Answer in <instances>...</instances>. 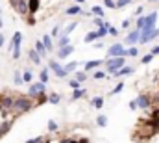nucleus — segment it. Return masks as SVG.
Wrapping results in <instances>:
<instances>
[{
	"label": "nucleus",
	"instance_id": "42",
	"mask_svg": "<svg viewBox=\"0 0 159 143\" xmlns=\"http://www.w3.org/2000/svg\"><path fill=\"white\" fill-rule=\"evenodd\" d=\"M94 26H98V28H104V22H102V19H94Z\"/></svg>",
	"mask_w": 159,
	"mask_h": 143
},
{
	"label": "nucleus",
	"instance_id": "2",
	"mask_svg": "<svg viewBox=\"0 0 159 143\" xmlns=\"http://www.w3.org/2000/svg\"><path fill=\"white\" fill-rule=\"evenodd\" d=\"M20 43H22V34L20 32H15L11 43H9V48H13V60H19L20 58Z\"/></svg>",
	"mask_w": 159,
	"mask_h": 143
},
{
	"label": "nucleus",
	"instance_id": "53",
	"mask_svg": "<svg viewBox=\"0 0 159 143\" xmlns=\"http://www.w3.org/2000/svg\"><path fill=\"white\" fill-rule=\"evenodd\" d=\"M0 136H4V134H2V132H0Z\"/></svg>",
	"mask_w": 159,
	"mask_h": 143
},
{
	"label": "nucleus",
	"instance_id": "20",
	"mask_svg": "<svg viewBox=\"0 0 159 143\" xmlns=\"http://www.w3.org/2000/svg\"><path fill=\"white\" fill-rule=\"evenodd\" d=\"M93 106L94 108H102L104 106V99H102V97H94V99H93Z\"/></svg>",
	"mask_w": 159,
	"mask_h": 143
},
{
	"label": "nucleus",
	"instance_id": "14",
	"mask_svg": "<svg viewBox=\"0 0 159 143\" xmlns=\"http://www.w3.org/2000/svg\"><path fill=\"white\" fill-rule=\"evenodd\" d=\"M17 9H19L22 15H26V13H28V6H26V2H24V0H19V2H17Z\"/></svg>",
	"mask_w": 159,
	"mask_h": 143
},
{
	"label": "nucleus",
	"instance_id": "18",
	"mask_svg": "<svg viewBox=\"0 0 159 143\" xmlns=\"http://www.w3.org/2000/svg\"><path fill=\"white\" fill-rule=\"evenodd\" d=\"M76 67H78V63H76V62H70V63H67V65L63 67V71H65V72H67V74H69V72H70V71H74Z\"/></svg>",
	"mask_w": 159,
	"mask_h": 143
},
{
	"label": "nucleus",
	"instance_id": "30",
	"mask_svg": "<svg viewBox=\"0 0 159 143\" xmlns=\"http://www.w3.org/2000/svg\"><path fill=\"white\" fill-rule=\"evenodd\" d=\"M128 4H131V0H119V2H115L117 7H126Z\"/></svg>",
	"mask_w": 159,
	"mask_h": 143
},
{
	"label": "nucleus",
	"instance_id": "9",
	"mask_svg": "<svg viewBox=\"0 0 159 143\" xmlns=\"http://www.w3.org/2000/svg\"><path fill=\"white\" fill-rule=\"evenodd\" d=\"M139 37H141V30H135V32H131L128 39H126V43H137L139 41Z\"/></svg>",
	"mask_w": 159,
	"mask_h": 143
},
{
	"label": "nucleus",
	"instance_id": "34",
	"mask_svg": "<svg viewBox=\"0 0 159 143\" xmlns=\"http://www.w3.org/2000/svg\"><path fill=\"white\" fill-rule=\"evenodd\" d=\"M137 54H139V50L135 47H131L129 50H126V56H137Z\"/></svg>",
	"mask_w": 159,
	"mask_h": 143
},
{
	"label": "nucleus",
	"instance_id": "51",
	"mask_svg": "<svg viewBox=\"0 0 159 143\" xmlns=\"http://www.w3.org/2000/svg\"><path fill=\"white\" fill-rule=\"evenodd\" d=\"M0 28H2V19H0Z\"/></svg>",
	"mask_w": 159,
	"mask_h": 143
},
{
	"label": "nucleus",
	"instance_id": "25",
	"mask_svg": "<svg viewBox=\"0 0 159 143\" xmlns=\"http://www.w3.org/2000/svg\"><path fill=\"white\" fill-rule=\"evenodd\" d=\"M69 43H70V41H69V37H67V36H61V37H59V43H57V45H59V48H61V47H67Z\"/></svg>",
	"mask_w": 159,
	"mask_h": 143
},
{
	"label": "nucleus",
	"instance_id": "36",
	"mask_svg": "<svg viewBox=\"0 0 159 143\" xmlns=\"http://www.w3.org/2000/svg\"><path fill=\"white\" fill-rule=\"evenodd\" d=\"M85 78H87V74H85V72H76V80H78V82H85Z\"/></svg>",
	"mask_w": 159,
	"mask_h": 143
},
{
	"label": "nucleus",
	"instance_id": "31",
	"mask_svg": "<svg viewBox=\"0 0 159 143\" xmlns=\"http://www.w3.org/2000/svg\"><path fill=\"white\" fill-rule=\"evenodd\" d=\"M93 76L96 80H102V78H106V71H96V72H93Z\"/></svg>",
	"mask_w": 159,
	"mask_h": 143
},
{
	"label": "nucleus",
	"instance_id": "17",
	"mask_svg": "<svg viewBox=\"0 0 159 143\" xmlns=\"http://www.w3.org/2000/svg\"><path fill=\"white\" fill-rule=\"evenodd\" d=\"M100 63H102L100 60H94V62H87V63H85V71H91V69H94V67H98Z\"/></svg>",
	"mask_w": 159,
	"mask_h": 143
},
{
	"label": "nucleus",
	"instance_id": "21",
	"mask_svg": "<svg viewBox=\"0 0 159 143\" xmlns=\"http://www.w3.org/2000/svg\"><path fill=\"white\" fill-rule=\"evenodd\" d=\"M96 123H98V126H106L107 125V117L106 115H98L96 117Z\"/></svg>",
	"mask_w": 159,
	"mask_h": 143
},
{
	"label": "nucleus",
	"instance_id": "11",
	"mask_svg": "<svg viewBox=\"0 0 159 143\" xmlns=\"http://www.w3.org/2000/svg\"><path fill=\"white\" fill-rule=\"evenodd\" d=\"M131 72H133V69H131V67H124V65H122L119 71L115 72V76H128V74H131Z\"/></svg>",
	"mask_w": 159,
	"mask_h": 143
},
{
	"label": "nucleus",
	"instance_id": "27",
	"mask_svg": "<svg viewBox=\"0 0 159 143\" xmlns=\"http://www.w3.org/2000/svg\"><path fill=\"white\" fill-rule=\"evenodd\" d=\"M93 13H94L96 17H102V15H104V9H102L100 6H93Z\"/></svg>",
	"mask_w": 159,
	"mask_h": 143
},
{
	"label": "nucleus",
	"instance_id": "13",
	"mask_svg": "<svg viewBox=\"0 0 159 143\" xmlns=\"http://www.w3.org/2000/svg\"><path fill=\"white\" fill-rule=\"evenodd\" d=\"M30 60H32L35 65H39V63H41V56L35 52V48H32V50H30Z\"/></svg>",
	"mask_w": 159,
	"mask_h": 143
},
{
	"label": "nucleus",
	"instance_id": "38",
	"mask_svg": "<svg viewBox=\"0 0 159 143\" xmlns=\"http://www.w3.org/2000/svg\"><path fill=\"white\" fill-rule=\"evenodd\" d=\"M104 6H106V7H117L113 0H104Z\"/></svg>",
	"mask_w": 159,
	"mask_h": 143
},
{
	"label": "nucleus",
	"instance_id": "6",
	"mask_svg": "<svg viewBox=\"0 0 159 143\" xmlns=\"http://www.w3.org/2000/svg\"><path fill=\"white\" fill-rule=\"evenodd\" d=\"M72 52H74V47H72V45L61 47V48H59V52H57V58H59V60H65V58H69Z\"/></svg>",
	"mask_w": 159,
	"mask_h": 143
},
{
	"label": "nucleus",
	"instance_id": "46",
	"mask_svg": "<svg viewBox=\"0 0 159 143\" xmlns=\"http://www.w3.org/2000/svg\"><path fill=\"white\" fill-rule=\"evenodd\" d=\"M59 143H78V141H74V140H61Z\"/></svg>",
	"mask_w": 159,
	"mask_h": 143
},
{
	"label": "nucleus",
	"instance_id": "45",
	"mask_svg": "<svg viewBox=\"0 0 159 143\" xmlns=\"http://www.w3.org/2000/svg\"><path fill=\"white\" fill-rule=\"evenodd\" d=\"M129 108H131V110H137V104H135V101H131V102H129Z\"/></svg>",
	"mask_w": 159,
	"mask_h": 143
},
{
	"label": "nucleus",
	"instance_id": "39",
	"mask_svg": "<svg viewBox=\"0 0 159 143\" xmlns=\"http://www.w3.org/2000/svg\"><path fill=\"white\" fill-rule=\"evenodd\" d=\"M106 34H107V30H106V26H104V28H100V30L96 32V36H98V37H104Z\"/></svg>",
	"mask_w": 159,
	"mask_h": 143
},
{
	"label": "nucleus",
	"instance_id": "48",
	"mask_svg": "<svg viewBox=\"0 0 159 143\" xmlns=\"http://www.w3.org/2000/svg\"><path fill=\"white\" fill-rule=\"evenodd\" d=\"M4 41H6V39H4V36H2V34H0V48L4 47Z\"/></svg>",
	"mask_w": 159,
	"mask_h": 143
},
{
	"label": "nucleus",
	"instance_id": "26",
	"mask_svg": "<svg viewBox=\"0 0 159 143\" xmlns=\"http://www.w3.org/2000/svg\"><path fill=\"white\" fill-rule=\"evenodd\" d=\"M32 78H34V72L24 71V74H22V80H24V82H32Z\"/></svg>",
	"mask_w": 159,
	"mask_h": 143
},
{
	"label": "nucleus",
	"instance_id": "37",
	"mask_svg": "<svg viewBox=\"0 0 159 143\" xmlns=\"http://www.w3.org/2000/svg\"><path fill=\"white\" fill-rule=\"evenodd\" d=\"M152 60H154V56H152V54H146V56H144V58L141 60V63H150Z\"/></svg>",
	"mask_w": 159,
	"mask_h": 143
},
{
	"label": "nucleus",
	"instance_id": "44",
	"mask_svg": "<svg viewBox=\"0 0 159 143\" xmlns=\"http://www.w3.org/2000/svg\"><path fill=\"white\" fill-rule=\"evenodd\" d=\"M141 13H143V6H139V7H137V9H135V15H137V17H139V15H141Z\"/></svg>",
	"mask_w": 159,
	"mask_h": 143
},
{
	"label": "nucleus",
	"instance_id": "40",
	"mask_svg": "<svg viewBox=\"0 0 159 143\" xmlns=\"http://www.w3.org/2000/svg\"><path fill=\"white\" fill-rule=\"evenodd\" d=\"M70 87H74V89H80V82H78V80H70Z\"/></svg>",
	"mask_w": 159,
	"mask_h": 143
},
{
	"label": "nucleus",
	"instance_id": "49",
	"mask_svg": "<svg viewBox=\"0 0 159 143\" xmlns=\"http://www.w3.org/2000/svg\"><path fill=\"white\" fill-rule=\"evenodd\" d=\"M78 143H89V140H85V138H81V140H80Z\"/></svg>",
	"mask_w": 159,
	"mask_h": 143
},
{
	"label": "nucleus",
	"instance_id": "47",
	"mask_svg": "<svg viewBox=\"0 0 159 143\" xmlns=\"http://www.w3.org/2000/svg\"><path fill=\"white\" fill-rule=\"evenodd\" d=\"M128 26H129V21H128V19H126V21H124V22H122V28H128Z\"/></svg>",
	"mask_w": 159,
	"mask_h": 143
},
{
	"label": "nucleus",
	"instance_id": "3",
	"mask_svg": "<svg viewBox=\"0 0 159 143\" xmlns=\"http://www.w3.org/2000/svg\"><path fill=\"white\" fill-rule=\"evenodd\" d=\"M107 58H126V48H124V45H120V43L111 45L109 50H107Z\"/></svg>",
	"mask_w": 159,
	"mask_h": 143
},
{
	"label": "nucleus",
	"instance_id": "43",
	"mask_svg": "<svg viewBox=\"0 0 159 143\" xmlns=\"http://www.w3.org/2000/svg\"><path fill=\"white\" fill-rule=\"evenodd\" d=\"M150 54H152V56H156V54H159V45H157V47H154V48H152V52H150Z\"/></svg>",
	"mask_w": 159,
	"mask_h": 143
},
{
	"label": "nucleus",
	"instance_id": "7",
	"mask_svg": "<svg viewBox=\"0 0 159 143\" xmlns=\"http://www.w3.org/2000/svg\"><path fill=\"white\" fill-rule=\"evenodd\" d=\"M41 93H44V84H43V82H35V84L30 86V95H32V97L41 95Z\"/></svg>",
	"mask_w": 159,
	"mask_h": 143
},
{
	"label": "nucleus",
	"instance_id": "8",
	"mask_svg": "<svg viewBox=\"0 0 159 143\" xmlns=\"http://www.w3.org/2000/svg\"><path fill=\"white\" fill-rule=\"evenodd\" d=\"M135 104L139 108H148L152 104V97H150V95H141V97L135 101Z\"/></svg>",
	"mask_w": 159,
	"mask_h": 143
},
{
	"label": "nucleus",
	"instance_id": "23",
	"mask_svg": "<svg viewBox=\"0 0 159 143\" xmlns=\"http://www.w3.org/2000/svg\"><path fill=\"white\" fill-rule=\"evenodd\" d=\"M48 102H52V104H57V102H59V95H57V93H50V97H48Z\"/></svg>",
	"mask_w": 159,
	"mask_h": 143
},
{
	"label": "nucleus",
	"instance_id": "33",
	"mask_svg": "<svg viewBox=\"0 0 159 143\" xmlns=\"http://www.w3.org/2000/svg\"><path fill=\"white\" fill-rule=\"evenodd\" d=\"M122 89H124V84H119V86H117L113 91H109V95H117V93H120Z\"/></svg>",
	"mask_w": 159,
	"mask_h": 143
},
{
	"label": "nucleus",
	"instance_id": "19",
	"mask_svg": "<svg viewBox=\"0 0 159 143\" xmlns=\"http://www.w3.org/2000/svg\"><path fill=\"white\" fill-rule=\"evenodd\" d=\"M144 21H146L144 15H139V17H137V30H143V28H144Z\"/></svg>",
	"mask_w": 159,
	"mask_h": 143
},
{
	"label": "nucleus",
	"instance_id": "29",
	"mask_svg": "<svg viewBox=\"0 0 159 143\" xmlns=\"http://www.w3.org/2000/svg\"><path fill=\"white\" fill-rule=\"evenodd\" d=\"M96 32H91V34H87V36H85V43H91V41H94V39H96Z\"/></svg>",
	"mask_w": 159,
	"mask_h": 143
},
{
	"label": "nucleus",
	"instance_id": "5",
	"mask_svg": "<svg viewBox=\"0 0 159 143\" xmlns=\"http://www.w3.org/2000/svg\"><path fill=\"white\" fill-rule=\"evenodd\" d=\"M48 67L56 72V76H57V78H65V76H67V72L63 71V67H61L56 60H50V62H48Z\"/></svg>",
	"mask_w": 159,
	"mask_h": 143
},
{
	"label": "nucleus",
	"instance_id": "54",
	"mask_svg": "<svg viewBox=\"0 0 159 143\" xmlns=\"http://www.w3.org/2000/svg\"><path fill=\"white\" fill-rule=\"evenodd\" d=\"M157 34H159V28H157Z\"/></svg>",
	"mask_w": 159,
	"mask_h": 143
},
{
	"label": "nucleus",
	"instance_id": "24",
	"mask_svg": "<svg viewBox=\"0 0 159 143\" xmlns=\"http://www.w3.org/2000/svg\"><path fill=\"white\" fill-rule=\"evenodd\" d=\"M39 78H41V82H43V84H46V82H48V78H50V76H48V71H46V69H44V71H41L39 72Z\"/></svg>",
	"mask_w": 159,
	"mask_h": 143
},
{
	"label": "nucleus",
	"instance_id": "52",
	"mask_svg": "<svg viewBox=\"0 0 159 143\" xmlns=\"http://www.w3.org/2000/svg\"><path fill=\"white\" fill-rule=\"evenodd\" d=\"M150 2H156V0H150Z\"/></svg>",
	"mask_w": 159,
	"mask_h": 143
},
{
	"label": "nucleus",
	"instance_id": "35",
	"mask_svg": "<svg viewBox=\"0 0 159 143\" xmlns=\"http://www.w3.org/2000/svg\"><path fill=\"white\" fill-rule=\"evenodd\" d=\"M48 130H50V132H56V130H57L56 121H48Z\"/></svg>",
	"mask_w": 159,
	"mask_h": 143
},
{
	"label": "nucleus",
	"instance_id": "50",
	"mask_svg": "<svg viewBox=\"0 0 159 143\" xmlns=\"http://www.w3.org/2000/svg\"><path fill=\"white\" fill-rule=\"evenodd\" d=\"M76 2H78V4H83V2H85V0H76Z\"/></svg>",
	"mask_w": 159,
	"mask_h": 143
},
{
	"label": "nucleus",
	"instance_id": "10",
	"mask_svg": "<svg viewBox=\"0 0 159 143\" xmlns=\"http://www.w3.org/2000/svg\"><path fill=\"white\" fill-rule=\"evenodd\" d=\"M65 13H67V15H83V9H81L80 6H72V7H69Z\"/></svg>",
	"mask_w": 159,
	"mask_h": 143
},
{
	"label": "nucleus",
	"instance_id": "16",
	"mask_svg": "<svg viewBox=\"0 0 159 143\" xmlns=\"http://www.w3.org/2000/svg\"><path fill=\"white\" fill-rule=\"evenodd\" d=\"M35 52H37L39 56H44V54H46V48L43 47V43H41V41H35Z\"/></svg>",
	"mask_w": 159,
	"mask_h": 143
},
{
	"label": "nucleus",
	"instance_id": "22",
	"mask_svg": "<svg viewBox=\"0 0 159 143\" xmlns=\"http://www.w3.org/2000/svg\"><path fill=\"white\" fill-rule=\"evenodd\" d=\"M85 95V89H74V93H72V99L76 101V99H81Z\"/></svg>",
	"mask_w": 159,
	"mask_h": 143
},
{
	"label": "nucleus",
	"instance_id": "32",
	"mask_svg": "<svg viewBox=\"0 0 159 143\" xmlns=\"http://www.w3.org/2000/svg\"><path fill=\"white\" fill-rule=\"evenodd\" d=\"M76 26H78V24H76V22H72V24H69V26H67V30H65V34H63V36H67V37H69V34H70V32H72V30H74V28H76Z\"/></svg>",
	"mask_w": 159,
	"mask_h": 143
},
{
	"label": "nucleus",
	"instance_id": "4",
	"mask_svg": "<svg viewBox=\"0 0 159 143\" xmlns=\"http://www.w3.org/2000/svg\"><path fill=\"white\" fill-rule=\"evenodd\" d=\"M124 60H126V58H109V60H107V72H113V74H115V72L124 65Z\"/></svg>",
	"mask_w": 159,
	"mask_h": 143
},
{
	"label": "nucleus",
	"instance_id": "15",
	"mask_svg": "<svg viewBox=\"0 0 159 143\" xmlns=\"http://www.w3.org/2000/svg\"><path fill=\"white\" fill-rule=\"evenodd\" d=\"M39 9V0H30V4H28V11L30 13H35Z\"/></svg>",
	"mask_w": 159,
	"mask_h": 143
},
{
	"label": "nucleus",
	"instance_id": "1",
	"mask_svg": "<svg viewBox=\"0 0 159 143\" xmlns=\"http://www.w3.org/2000/svg\"><path fill=\"white\" fill-rule=\"evenodd\" d=\"M32 106H34L32 99H28V97H19V99H13L11 110H13V111L19 115V113H24V111H28Z\"/></svg>",
	"mask_w": 159,
	"mask_h": 143
},
{
	"label": "nucleus",
	"instance_id": "12",
	"mask_svg": "<svg viewBox=\"0 0 159 143\" xmlns=\"http://www.w3.org/2000/svg\"><path fill=\"white\" fill-rule=\"evenodd\" d=\"M41 43H43V47L46 48V52H52V39H50V36H44Z\"/></svg>",
	"mask_w": 159,
	"mask_h": 143
},
{
	"label": "nucleus",
	"instance_id": "28",
	"mask_svg": "<svg viewBox=\"0 0 159 143\" xmlns=\"http://www.w3.org/2000/svg\"><path fill=\"white\" fill-rule=\"evenodd\" d=\"M24 80H22V74H20V71H15V84L17 86H20Z\"/></svg>",
	"mask_w": 159,
	"mask_h": 143
},
{
	"label": "nucleus",
	"instance_id": "41",
	"mask_svg": "<svg viewBox=\"0 0 159 143\" xmlns=\"http://www.w3.org/2000/svg\"><path fill=\"white\" fill-rule=\"evenodd\" d=\"M26 143H43V138H32V140H28Z\"/></svg>",
	"mask_w": 159,
	"mask_h": 143
}]
</instances>
